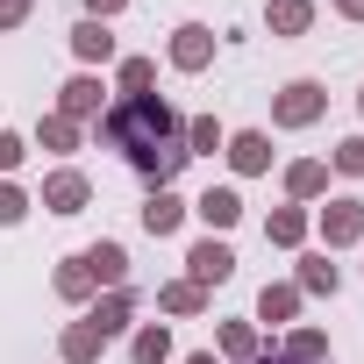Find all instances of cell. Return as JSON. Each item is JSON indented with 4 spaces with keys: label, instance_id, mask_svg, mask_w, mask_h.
I'll list each match as a JSON object with an SVG mask.
<instances>
[{
    "label": "cell",
    "instance_id": "30",
    "mask_svg": "<svg viewBox=\"0 0 364 364\" xmlns=\"http://www.w3.org/2000/svg\"><path fill=\"white\" fill-rule=\"evenodd\" d=\"M22 157H29V136L0 129V178H15V171H22Z\"/></svg>",
    "mask_w": 364,
    "mask_h": 364
},
{
    "label": "cell",
    "instance_id": "7",
    "mask_svg": "<svg viewBox=\"0 0 364 364\" xmlns=\"http://www.w3.org/2000/svg\"><path fill=\"white\" fill-rule=\"evenodd\" d=\"M215 43H222V36H215L208 22H178L171 43H164V65H171V72H208V65H215Z\"/></svg>",
    "mask_w": 364,
    "mask_h": 364
},
{
    "label": "cell",
    "instance_id": "12",
    "mask_svg": "<svg viewBox=\"0 0 364 364\" xmlns=\"http://www.w3.org/2000/svg\"><path fill=\"white\" fill-rule=\"evenodd\" d=\"M307 236H314V215H307V208L286 200V208L264 215V243H272V250H307Z\"/></svg>",
    "mask_w": 364,
    "mask_h": 364
},
{
    "label": "cell",
    "instance_id": "18",
    "mask_svg": "<svg viewBox=\"0 0 364 364\" xmlns=\"http://www.w3.org/2000/svg\"><path fill=\"white\" fill-rule=\"evenodd\" d=\"M279 357H286V364H336V357H328V328H314V321H293L286 343H279Z\"/></svg>",
    "mask_w": 364,
    "mask_h": 364
},
{
    "label": "cell",
    "instance_id": "6",
    "mask_svg": "<svg viewBox=\"0 0 364 364\" xmlns=\"http://www.w3.org/2000/svg\"><path fill=\"white\" fill-rule=\"evenodd\" d=\"M186 279H193L200 293L229 286V279H236V250H229V236H200V243L186 250Z\"/></svg>",
    "mask_w": 364,
    "mask_h": 364
},
{
    "label": "cell",
    "instance_id": "17",
    "mask_svg": "<svg viewBox=\"0 0 364 364\" xmlns=\"http://www.w3.org/2000/svg\"><path fill=\"white\" fill-rule=\"evenodd\" d=\"M300 300H307V293H300L293 279H272V286L257 293V321H272V328H293V321H300Z\"/></svg>",
    "mask_w": 364,
    "mask_h": 364
},
{
    "label": "cell",
    "instance_id": "29",
    "mask_svg": "<svg viewBox=\"0 0 364 364\" xmlns=\"http://www.w3.org/2000/svg\"><path fill=\"white\" fill-rule=\"evenodd\" d=\"M328 171H343V178H364V136H343V143L328 150Z\"/></svg>",
    "mask_w": 364,
    "mask_h": 364
},
{
    "label": "cell",
    "instance_id": "33",
    "mask_svg": "<svg viewBox=\"0 0 364 364\" xmlns=\"http://www.w3.org/2000/svg\"><path fill=\"white\" fill-rule=\"evenodd\" d=\"M336 15L343 22H364V0H336Z\"/></svg>",
    "mask_w": 364,
    "mask_h": 364
},
{
    "label": "cell",
    "instance_id": "1",
    "mask_svg": "<svg viewBox=\"0 0 364 364\" xmlns=\"http://www.w3.org/2000/svg\"><path fill=\"white\" fill-rule=\"evenodd\" d=\"M93 136L107 143V150H122L129 164H143V157H157L164 143H178L186 136V114H178L171 100H157V93H136V100H107V114L93 122Z\"/></svg>",
    "mask_w": 364,
    "mask_h": 364
},
{
    "label": "cell",
    "instance_id": "20",
    "mask_svg": "<svg viewBox=\"0 0 364 364\" xmlns=\"http://www.w3.org/2000/svg\"><path fill=\"white\" fill-rule=\"evenodd\" d=\"M72 58L93 72V65H114V29L107 22H72Z\"/></svg>",
    "mask_w": 364,
    "mask_h": 364
},
{
    "label": "cell",
    "instance_id": "10",
    "mask_svg": "<svg viewBox=\"0 0 364 364\" xmlns=\"http://www.w3.org/2000/svg\"><path fill=\"white\" fill-rule=\"evenodd\" d=\"M136 300H143L136 286H114V293H93L86 321H93V328H100V336L114 343V336H129V328H136Z\"/></svg>",
    "mask_w": 364,
    "mask_h": 364
},
{
    "label": "cell",
    "instance_id": "15",
    "mask_svg": "<svg viewBox=\"0 0 364 364\" xmlns=\"http://www.w3.org/2000/svg\"><path fill=\"white\" fill-rule=\"evenodd\" d=\"M215 357H222V364L264 357V328H257V321H222V328H215Z\"/></svg>",
    "mask_w": 364,
    "mask_h": 364
},
{
    "label": "cell",
    "instance_id": "4",
    "mask_svg": "<svg viewBox=\"0 0 364 364\" xmlns=\"http://www.w3.org/2000/svg\"><path fill=\"white\" fill-rule=\"evenodd\" d=\"M86 200H93V178H86L79 164H58V171L43 178V193H36V208H43V215H58V222L86 215Z\"/></svg>",
    "mask_w": 364,
    "mask_h": 364
},
{
    "label": "cell",
    "instance_id": "3",
    "mask_svg": "<svg viewBox=\"0 0 364 364\" xmlns=\"http://www.w3.org/2000/svg\"><path fill=\"white\" fill-rule=\"evenodd\" d=\"M314 236H321L328 257H336V250H357V243H364V200H357V193H336L328 208H314Z\"/></svg>",
    "mask_w": 364,
    "mask_h": 364
},
{
    "label": "cell",
    "instance_id": "27",
    "mask_svg": "<svg viewBox=\"0 0 364 364\" xmlns=\"http://www.w3.org/2000/svg\"><path fill=\"white\" fill-rule=\"evenodd\" d=\"M222 143H229V129L215 114H186V157H215Z\"/></svg>",
    "mask_w": 364,
    "mask_h": 364
},
{
    "label": "cell",
    "instance_id": "25",
    "mask_svg": "<svg viewBox=\"0 0 364 364\" xmlns=\"http://www.w3.org/2000/svg\"><path fill=\"white\" fill-rule=\"evenodd\" d=\"M150 86H157V58H114V93L122 100H136Z\"/></svg>",
    "mask_w": 364,
    "mask_h": 364
},
{
    "label": "cell",
    "instance_id": "23",
    "mask_svg": "<svg viewBox=\"0 0 364 364\" xmlns=\"http://www.w3.org/2000/svg\"><path fill=\"white\" fill-rule=\"evenodd\" d=\"M129 364H171V328L164 321H136L129 328Z\"/></svg>",
    "mask_w": 364,
    "mask_h": 364
},
{
    "label": "cell",
    "instance_id": "32",
    "mask_svg": "<svg viewBox=\"0 0 364 364\" xmlns=\"http://www.w3.org/2000/svg\"><path fill=\"white\" fill-rule=\"evenodd\" d=\"M122 8H129V0H86V22H114Z\"/></svg>",
    "mask_w": 364,
    "mask_h": 364
},
{
    "label": "cell",
    "instance_id": "36",
    "mask_svg": "<svg viewBox=\"0 0 364 364\" xmlns=\"http://www.w3.org/2000/svg\"><path fill=\"white\" fill-rule=\"evenodd\" d=\"M357 114H364V93H357Z\"/></svg>",
    "mask_w": 364,
    "mask_h": 364
},
{
    "label": "cell",
    "instance_id": "19",
    "mask_svg": "<svg viewBox=\"0 0 364 364\" xmlns=\"http://www.w3.org/2000/svg\"><path fill=\"white\" fill-rule=\"evenodd\" d=\"M264 29H272L279 43L307 36V29H314V0H264Z\"/></svg>",
    "mask_w": 364,
    "mask_h": 364
},
{
    "label": "cell",
    "instance_id": "9",
    "mask_svg": "<svg viewBox=\"0 0 364 364\" xmlns=\"http://www.w3.org/2000/svg\"><path fill=\"white\" fill-rule=\"evenodd\" d=\"M79 264H86V279H93V293H114V286H129V250H122L114 236H100V243H86V250H79Z\"/></svg>",
    "mask_w": 364,
    "mask_h": 364
},
{
    "label": "cell",
    "instance_id": "13",
    "mask_svg": "<svg viewBox=\"0 0 364 364\" xmlns=\"http://www.w3.org/2000/svg\"><path fill=\"white\" fill-rule=\"evenodd\" d=\"M193 215L208 222V236H229V229L243 222V193H236V186H208V193L193 200Z\"/></svg>",
    "mask_w": 364,
    "mask_h": 364
},
{
    "label": "cell",
    "instance_id": "5",
    "mask_svg": "<svg viewBox=\"0 0 364 364\" xmlns=\"http://www.w3.org/2000/svg\"><path fill=\"white\" fill-rule=\"evenodd\" d=\"M50 114H65V122H79V129L100 122V114H107V79H100V72H72V79L58 86V107H50Z\"/></svg>",
    "mask_w": 364,
    "mask_h": 364
},
{
    "label": "cell",
    "instance_id": "28",
    "mask_svg": "<svg viewBox=\"0 0 364 364\" xmlns=\"http://www.w3.org/2000/svg\"><path fill=\"white\" fill-rule=\"evenodd\" d=\"M29 208H36V200L15 186V178H0V229H22V222H29Z\"/></svg>",
    "mask_w": 364,
    "mask_h": 364
},
{
    "label": "cell",
    "instance_id": "34",
    "mask_svg": "<svg viewBox=\"0 0 364 364\" xmlns=\"http://www.w3.org/2000/svg\"><path fill=\"white\" fill-rule=\"evenodd\" d=\"M186 364H222V357H215V350H193V357H186Z\"/></svg>",
    "mask_w": 364,
    "mask_h": 364
},
{
    "label": "cell",
    "instance_id": "22",
    "mask_svg": "<svg viewBox=\"0 0 364 364\" xmlns=\"http://www.w3.org/2000/svg\"><path fill=\"white\" fill-rule=\"evenodd\" d=\"M157 314H171V321H193V314H208V293H200L193 279H164V286H157Z\"/></svg>",
    "mask_w": 364,
    "mask_h": 364
},
{
    "label": "cell",
    "instance_id": "26",
    "mask_svg": "<svg viewBox=\"0 0 364 364\" xmlns=\"http://www.w3.org/2000/svg\"><path fill=\"white\" fill-rule=\"evenodd\" d=\"M79 143H86V129H79V122H65V114H43V122H36V150H58V157H72Z\"/></svg>",
    "mask_w": 364,
    "mask_h": 364
},
{
    "label": "cell",
    "instance_id": "35",
    "mask_svg": "<svg viewBox=\"0 0 364 364\" xmlns=\"http://www.w3.org/2000/svg\"><path fill=\"white\" fill-rule=\"evenodd\" d=\"M250 364H286V357H279V350H264V357H250Z\"/></svg>",
    "mask_w": 364,
    "mask_h": 364
},
{
    "label": "cell",
    "instance_id": "8",
    "mask_svg": "<svg viewBox=\"0 0 364 364\" xmlns=\"http://www.w3.org/2000/svg\"><path fill=\"white\" fill-rule=\"evenodd\" d=\"M222 157H229V171H236V178H264L279 150H272V136H264V129H236V136L222 143Z\"/></svg>",
    "mask_w": 364,
    "mask_h": 364
},
{
    "label": "cell",
    "instance_id": "16",
    "mask_svg": "<svg viewBox=\"0 0 364 364\" xmlns=\"http://www.w3.org/2000/svg\"><path fill=\"white\" fill-rule=\"evenodd\" d=\"M186 215H193V200H178L171 186H157V193L143 200V229H150V236H178V229H186Z\"/></svg>",
    "mask_w": 364,
    "mask_h": 364
},
{
    "label": "cell",
    "instance_id": "11",
    "mask_svg": "<svg viewBox=\"0 0 364 364\" xmlns=\"http://www.w3.org/2000/svg\"><path fill=\"white\" fill-rule=\"evenodd\" d=\"M286 200H293V208L328 200V157H293V164H286Z\"/></svg>",
    "mask_w": 364,
    "mask_h": 364
},
{
    "label": "cell",
    "instance_id": "24",
    "mask_svg": "<svg viewBox=\"0 0 364 364\" xmlns=\"http://www.w3.org/2000/svg\"><path fill=\"white\" fill-rule=\"evenodd\" d=\"M50 293H58L65 307H93V279H86V264H79V257H65V264L50 272Z\"/></svg>",
    "mask_w": 364,
    "mask_h": 364
},
{
    "label": "cell",
    "instance_id": "31",
    "mask_svg": "<svg viewBox=\"0 0 364 364\" xmlns=\"http://www.w3.org/2000/svg\"><path fill=\"white\" fill-rule=\"evenodd\" d=\"M29 15H36V0H0V36H15Z\"/></svg>",
    "mask_w": 364,
    "mask_h": 364
},
{
    "label": "cell",
    "instance_id": "21",
    "mask_svg": "<svg viewBox=\"0 0 364 364\" xmlns=\"http://www.w3.org/2000/svg\"><path fill=\"white\" fill-rule=\"evenodd\" d=\"M58 357H65V364H100V357H107V336H100V328L79 314V321L58 336Z\"/></svg>",
    "mask_w": 364,
    "mask_h": 364
},
{
    "label": "cell",
    "instance_id": "14",
    "mask_svg": "<svg viewBox=\"0 0 364 364\" xmlns=\"http://www.w3.org/2000/svg\"><path fill=\"white\" fill-rule=\"evenodd\" d=\"M293 286H300V293H314V300H336V293H343V272H336V257H328V250H300Z\"/></svg>",
    "mask_w": 364,
    "mask_h": 364
},
{
    "label": "cell",
    "instance_id": "2",
    "mask_svg": "<svg viewBox=\"0 0 364 364\" xmlns=\"http://www.w3.org/2000/svg\"><path fill=\"white\" fill-rule=\"evenodd\" d=\"M328 114V86L321 79H286L272 93V129H314Z\"/></svg>",
    "mask_w": 364,
    "mask_h": 364
}]
</instances>
